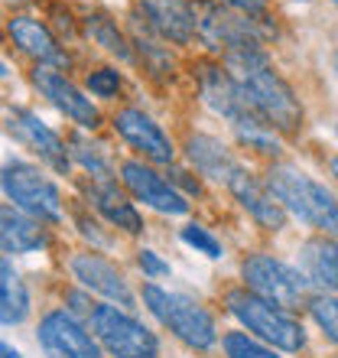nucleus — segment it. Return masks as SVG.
Instances as JSON below:
<instances>
[{
    "label": "nucleus",
    "mask_w": 338,
    "mask_h": 358,
    "mask_svg": "<svg viewBox=\"0 0 338 358\" xmlns=\"http://www.w3.org/2000/svg\"><path fill=\"white\" fill-rule=\"evenodd\" d=\"M225 59H228V72L235 76L247 108H251L260 121H267L270 127H277V131H296V127H300L302 124L300 101H296L293 88L270 69V62H267L260 46L241 49V52H231V56H225Z\"/></svg>",
    "instance_id": "obj_1"
},
{
    "label": "nucleus",
    "mask_w": 338,
    "mask_h": 358,
    "mask_svg": "<svg viewBox=\"0 0 338 358\" xmlns=\"http://www.w3.org/2000/svg\"><path fill=\"white\" fill-rule=\"evenodd\" d=\"M267 189L286 212L309 222L312 228H322L325 235H338V199L309 173L296 166H273L267 176Z\"/></svg>",
    "instance_id": "obj_2"
},
{
    "label": "nucleus",
    "mask_w": 338,
    "mask_h": 358,
    "mask_svg": "<svg viewBox=\"0 0 338 358\" xmlns=\"http://www.w3.org/2000/svg\"><path fill=\"white\" fill-rule=\"evenodd\" d=\"M228 310H231V316L241 326H247L257 339L270 342L273 349L300 352L306 345V336H302L300 322L293 320L280 303L263 300L254 290H231L228 293Z\"/></svg>",
    "instance_id": "obj_3"
},
{
    "label": "nucleus",
    "mask_w": 338,
    "mask_h": 358,
    "mask_svg": "<svg viewBox=\"0 0 338 358\" xmlns=\"http://www.w3.org/2000/svg\"><path fill=\"white\" fill-rule=\"evenodd\" d=\"M143 303H147V310H150L176 339L186 342V345H192V349H212V345H215V339H218L215 320H212L192 296L163 290L156 283H147V287H143Z\"/></svg>",
    "instance_id": "obj_4"
},
{
    "label": "nucleus",
    "mask_w": 338,
    "mask_h": 358,
    "mask_svg": "<svg viewBox=\"0 0 338 358\" xmlns=\"http://www.w3.org/2000/svg\"><path fill=\"white\" fill-rule=\"evenodd\" d=\"M91 332L98 336L104 349L117 358H156L160 342L143 322L127 316L117 306H94L91 313Z\"/></svg>",
    "instance_id": "obj_5"
},
{
    "label": "nucleus",
    "mask_w": 338,
    "mask_h": 358,
    "mask_svg": "<svg viewBox=\"0 0 338 358\" xmlns=\"http://www.w3.org/2000/svg\"><path fill=\"white\" fill-rule=\"evenodd\" d=\"M3 192L20 212L39 218V222H59L62 218V196L36 166L13 160L3 166Z\"/></svg>",
    "instance_id": "obj_6"
},
{
    "label": "nucleus",
    "mask_w": 338,
    "mask_h": 358,
    "mask_svg": "<svg viewBox=\"0 0 338 358\" xmlns=\"http://www.w3.org/2000/svg\"><path fill=\"white\" fill-rule=\"evenodd\" d=\"M241 273H244L247 290H254L257 296L270 303H280V306H293L306 296V277L300 271H293L290 264H283L277 257L267 255H251L241 264Z\"/></svg>",
    "instance_id": "obj_7"
},
{
    "label": "nucleus",
    "mask_w": 338,
    "mask_h": 358,
    "mask_svg": "<svg viewBox=\"0 0 338 358\" xmlns=\"http://www.w3.org/2000/svg\"><path fill=\"white\" fill-rule=\"evenodd\" d=\"M36 336L46 358H101L98 342L68 313H49L46 320L39 322Z\"/></svg>",
    "instance_id": "obj_8"
},
{
    "label": "nucleus",
    "mask_w": 338,
    "mask_h": 358,
    "mask_svg": "<svg viewBox=\"0 0 338 358\" xmlns=\"http://www.w3.org/2000/svg\"><path fill=\"white\" fill-rule=\"evenodd\" d=\"M33 85L39 88L43 98H49V101L56 104L68 121H75L78 127H91V131L98 127L101 117H98V108L91 104V98H84V94L78 92L59 69L36 66V72H33Z\"/></svg>",
    "instance_id": "obj_9"
},
{
    "label": "nucleus",
    "mask_w": 338,
    "mask_h": 358,
    "mask_svg": "<svg viewBox=\"0 0 338 358\" xmlns=\"http://www.w3.org/2000/svg\"><path fill=\"white\" fill-rule=\"evenodd\" d=\"M121 176H124V186L131 189L143 206L156 208V212H166V215H182L189 208L186 196L176 192V186H169L160 173H153L150 166H143V163L127 160L121 166Z\"/></svg>",
    "instance_id": "obj_10"
},
{
    "label": "nucleus",
    "mask_w": 338,
    "mask_h": 358,
    "mask_svg": "<svg viewBox=\"0 0 338 358\" xmlns=\"http://www.w3.org/2000/svg\"><path fill=\"white\" fill-rule=\"evenodd\" d=\"M114 127L127 143H133L137 150H143V157H150L153 163H172L176 150L169 137L160 131V124L153 121L150 114L137 111V108H124L114 114Z\"/></svg>",
    "instance_id": "obj_11"
},
{
    "label": "nucleus",
    "mask_w": 338,
    "mask_h": 358,
    "mask_svg": "<svg viewBox=\"0 0 338 358\" xmlns=\"http://www.w3.org/2000/svg\"><path fill=\"white\" fill-rule=\"evenodd\" d=\"M198 82H202V98H205V104L215 114L228 117L235 127L237 124H244V121H251V117H257V114L247 108L244 94H241V88H237V82H235L231 72L215 69V66H202Z\"/></svg>",
    "instance_id": "obj_12"
},
{
    "label": "nucleus",
    "mask_w": 338,
    "mask_h": 358,
    "mask_svg": "<svg viewBox=\"0 0 338 358\" xmlns=\"http://www.w3.org/2000/svg\"><path fill=\"white\" fill-rule=\"evenodd\" d=\"M10 134H13L20 143H27L33 153H39V160H46L56 173L68 170L66 143L59 141V134L49 131L46 124L39 121L33 111H13L10 114Z\"/></svg>",
    "instance_id": "obj_13"
},
{
    "label": "nucleus",
    "mask_w": 338,
    "mask_h": 358,
    "mask_svg": "<svg viewBox=\"0 0 338 358\" xmlns=\"http://www.w3.org/2000/svg\"><path fill=\"white\" fill-rule=\"evenodd\" d=\"M225 186L235 192L237 202H241V206H244L263 228H273V231H280V228L286 225V208H283L270 189L263 186V182H257V179H254L251 173L244 170V166H237Z\"/></svg>",
    "instance_id": "obj_14"
},
{
    "label": "nucleus",
    "mask_w": 338,
    "mask_h": 358,
    "mask_svg": "<svg viewBox=\"0 0 338 358\" xmlns=\"http://www.w3.org/2000/svg\"><path fill=\"white\" fill-rule=\"evenodd\" d=\"M72 273L88 287V290H98L101 296H108L111 303H121V306H133V293L124 280V273L104 261L101 255H75L72 257Z\"/></svg>",
    "instance_id": "obj_15"
},
{
    "label": "nucleus",
    "mask_w": 338,
    "mask_h": 358,
    "mask_svg": "<svg viewBox=\"0 0 338 358\" xmlns=\"http://www.w3.org/2000/svg\"><path fill=\"white\" fill-rule=\"evenodd\" d=\"M147 27L172 43H189L196 33V10L186 0H140Z\"/></svg>",
    "instance_id": "obj_16"
},
{
    "label": "nucleus",
    "mask_w": 338,
    "mask_h": 358,
    "mask_svg": "<svg viewBox=\"0 0 338 358\" xmlns=\"http://www.w3.org/2000/svg\"><path fill=\"white\" fill-rule=\"evenodd\" d=\"M0 241H3V251L7 255H29V251H39V248L49 245L46 228L39 225V218L27 215V212H13V208H3L0 215Z\"/></svg>",
    "instance_id": "obj_17"
},
{
    "label": "nucleus",
    "mask_w": 338,
    "mask_h": 358,
    "mask_svg": "<svg viewBox=\"0 0 338 358\" xmlns=\"http://www.w3.org/2000/svg\"><path fill=\"white\" fill-rule=\"evenodd\" d=\"M302 277L322 290H338V248L329 238H309L300 248Z\"/></svg>",
    "instance_id": "obj_18"
},
{
    "label": "nucleus",
    "mask_w": 338,
    "mask_h": 358,
    "mask_svg": "<svg viewBox=\"0 0 338 358\" xmlns=\"http://www.w3.org/2000/svg\"><path fill=\"white\" fill-rule=\"evenodd\" d=\"M7 33L10 39L17 43L27 56H33L43 66V62H62V52H59L56 39H52V33H49L39 20L33 17H13L7 23Z\"/></svg>",
    "instance_id": "obj_19"
},
{
    "label": "nucleus",
    "mask_w": 338,
    "mask_h": 358,
    "mask_svg": "<svg viewBox=\"0 0 338 358\" xmlns=\"http://www.w3.org/2000/svg\"><path fill=\"white\" fill-rule=\"evenodd\" d=\"M189 160L198 166V173H205V176L218 179V182H228L231 173L241 166L225 143L215 141V137H205V134L189 137Z\"/></svg>",
    "instance_id": "obj_20"
},
{
    "label": "nucleus",
    "mask_w": 338,
    "mask_h": 358,
    "mask_svg": "<svg viewBox=\"0 0 338 358\" xmlns=\"http://www.w3.org/2000/svg\"><path fill=\"white\" fill-rule=\"evenodd\" d=\"M91 202H94V208H98V212L111 222V225L124 228V231H131V235H137V231L143 228L140 215H137V208H133L131 202L117 192V186H114V182H94V186H91Z\"/></svg>",
    "instance_id": "obj_21"
},
{
    "label": "nucleus",
    "mask_w": 338,
    "mask_h": 358,
    "mask_svg": "<svg viewBox=\"0 0 338 358\" xmlns=\"http://www.w3.org/2000/svg\"><path fill=\"white\" fill-rule=\"evenodd\" d=\"M29 313V293L20 280V273L13 271L10 257H3L0 264V320L3 326H20Z\"/></svg>",
    "instance_id": "obj_22"
},
{
    "label": "nucleus",
    "mask_w": 338,
    "mask_h": 358,
    "mask_svg": "<svg viewBox=\"0 0 338 358\" xmlns=\"http://www.w3.org/2000/svg\"><path fill=\"white\" fill-rule=\"evenodd\" d=\"M72 157H75L78 163H82L84 170L91 173L98 182H111V163H108V157H104V147H98V143H88L84 137H72Z\"/></svg>",
    "instance_id": "obj_23"
},
{
    "label": "nucleus",
    "mask_w": 338,
    "mask_h": 358,
    "mask_svg": "<svg viewBox=\"0 0 338 358\" xmlns=\"http://www.w3.org/2000/svg\"><path fill=\"white\" fill-rule=\"evenodd\" d=\"M88 29H91V36L98 39L108 52H114V56H121V59L131 56V49H127L124 36L117 33V27H114L108 17H91V20H88Z\"/></svg>",
    "instance_id": "obj_24"
},
{
    "label": "nucleus",
    "mask_w": 338,
    "mask_h": 358,
    "mask_svg": "<svg viewBox=\"0 0 338 358\" xmlns=\"http://www.w3.org/2000/svg\"><path fill=\"white\" fill-rule=\"evenodd\" d=\"M309 313H312V320L319 322V329L338 345V300L335 296H316L309 303Z\"/></svg>",
    "instance_id": "obj_25"
},
{
    "label": "nucleus",
    "mask_w": 338,
    "mask_h": 358,
    "mask_svg": "<svg viewBox=\"0 0 338 358\" xmlns=\"http://www.w3.org/2000/svg\"><path fill=\"white\" fill-rule=\"evenodd\" d=\"M225 352H228V358H280V355H273L267 345H260L257 339L244 336V332H228Z\"/></svg>",
    "instance_id": "obj_26"
},
{
    "label": "nucleus",
    "mask_w": 338,
    "mask_h": 358,
    "mask_svg": "<svg viewBox=\"0 0 338 358\" xmlns=\"http://www.w3.org/2000/svg\"><path fill=\"white\" fill-rule=\"evenodd\" d=\"M182 241L192 245L196 251H202L205 257H221V245H218V238H212L202 225H186L182 228Z\"/></svg>",
    "instance_id": "obj_27"
},
{
    "label": "nucleus",
    "mask_w": 338,
    "mask_h": 358,
    "mask_svg": "<svg viewBox=\"0 0 338 358\" xmlns=\"http://www.w3.org/2000/svg\"><path fill=\"white\" fill-rule=\"evenodd\" d=\"M88 88H91V94H98V98H114V94L121 92V76H117L114 69H98V72L88 76Z\"/></svg>",
    "instance_id": "obj_28"
},
{
    "label": "nucleus",
    "mask_w": 338,
    "mask_h": 358,
    "mask_svg": "<svg viewBox=\"0 0 338 358\" xmlns=\"http://www.w3.org/2000/svg\"><path fill=\"white\" fill-rule=\"evenodd\" d=\"M137 264H140V271L147 273V277H166L169 273V264L166 261H160L156 251H150V248H143L140 255H137Z\"/></svg>",
    "instance_id": "obj_29"
},
{
    "label": "nucleus",
    "mask_w": 338,
    "mask_h": 358,
    "mask_svg": "<svg viewBox=\"0 0 338 358\" xmlns=\"http://www.w3.org/2000/svg\"><path fill=\"white\" fill-rule=\"evenodd\" d=\"M221 3L241 10V13H247V17H254V13H260V10L267 7V0H221Z\"/></svg>",
    "instance_id": "obj_30"
},
{
    "label": "nucleus",
    "mask_w": 338,
    "mask_h": 358,
    "mask_svg": "<svg viewBox=\"0 0 338 358\" xmlns=\"http://www.w3.org/2000/svg\"><path fill=\"white\" fill-rule=\"evenodd\" d=\"M0 352H3V358H20V352L13 349V345H7V342H3V349Z\"/></svg>",
    "instance_id": "obj_31"
},
{
    "label": "nucleus",
    "mask_w": 338,
    "mask_h": 358,
    "mask_svg": "<svg viewBox=\"0 0 338 358\" xmlns=\"http://www.w3.org/2000/svg\"><path fill=\"white\" fill-rule=\"evenodd\" d=\"M332 173H335V179H338V160H332Z\"/></svg>",
    "instance_id": "obj_32"
},
{
    "label": "nucleus",
    "mask_w": 338,
    "mask_h": 358,
    "mask_svg": "<svg viewBox=\"0 0 338 358\" xmlns=\"http://www.w3.org/2000/svg\"><path fill=\"white\" fill-rule=\"evenodd\" d=\"M332 3H335V7H338V0H332Z\"/></svg>",
    "instance_id": "obj_33"
}]
</instances>
